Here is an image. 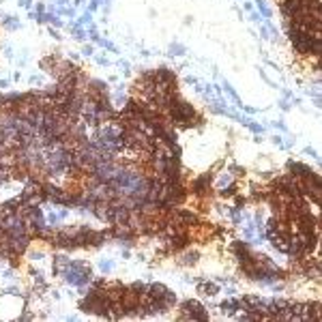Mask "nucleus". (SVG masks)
<instances>
[{"label":"nucleus","instance_id":"obj_1","mask_svg":"<svg viewBox=\"0 0 322 322\" xmlns=\"http://www.w3.org/2000/svg\"><path fill=\"white\" fill-rule=\"evenodd\" d=\"M228 183H230V176H221L219 178V185H228Z\"/></svg>","mask_w":322,"mask_h":322}]
</instances>
